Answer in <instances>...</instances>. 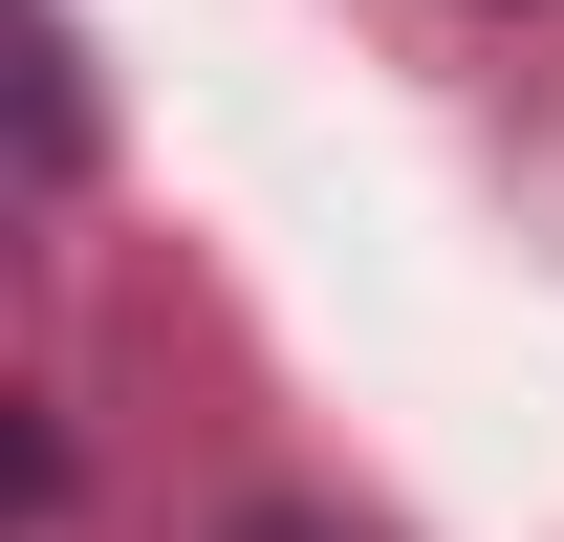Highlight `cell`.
I'll return each instance as SVG.
<instances>
[{
    "instance_id": "6da1fadb",
    "label": "cell",
    "mask_w": 564,
    "mask_h": 542,
    "mask_svg": "<svg viewBox=\"0 0 564 542\" xmlns=\"http://www.w3.org/2000/svg\"><path fill=\"white\" fill-rule=\"evenodd\" d=\"M22 196H44V217L87 196V22H66V0H22Z\"/></svg>"
},
{
    "instance_id": "7a4b0ae2",
    "label": "cell",
    "mask_w": 564,
    "mask_h": 542,
    "mask_svg": "<svg viewBox=\"0 0 564 542\" xmlns=\"http://www.w3.org/2000/svg\"><path fill=\"white\" fill-rule=\"evenodd\" d=\"M217 542H369V521H326V499H261V521H217Z\"/></svg>"
}]
</instances>
